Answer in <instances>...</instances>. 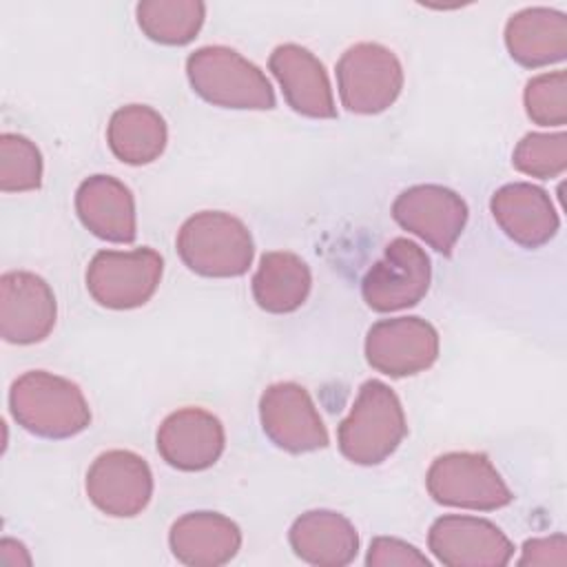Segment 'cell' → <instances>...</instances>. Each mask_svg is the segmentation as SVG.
I'll use <instances>...</instances> for the list:
<instances>
[{"label":"cell","mask_w":567,"mask_h":567,"mask_svg":"<svg viewBox=\"0 0 567 567\" xmlns=\"http://www.w3.org/2000/svg\"><path fill=\"white\" fill-rule=\"evenodd\" d=\"M9 410L18 425L42 439H69L91 423L80 385L47 370H29L11 383Z\"/></svg>","instance_id":"6da1fadb"},{"label":"cell","mask_w":567,"mask_h":567,"mask_svg":"<svg viewBox=\"0 0 567 567\" xmlns=\"http://www.w3.org/2000/svg\"><path fill=\"white\" fill-rule=\"evenodd\" d=\"M408 423L396 392L370 379L359 388V394L339 423L337 443L341 454L357 465L383 463L405 439Z\"/></svg>","instance_id":"7a4b0ae2"},{"label":"cell","mask_w":567,"mask_h":567,"mask_svg":"<svg viewBox=\"0 0 567 567\" xmlns=\"http://www.w3.org/2000/svg\"><path fill=\"white\" fill-rule=\"evenodd\" d=\"M186 75L193 91L215 106L275 109V91L266 73L230 47H199L186 60Z\"/></svg>","instance_id":"3957f363"},{"label":"cell","mask_w":567,"mask_h":567,"mask_svg":"<svg viewBox=\"0 0 567 567\" xmlns=\"http://www.w3.org/2000/svg\"><path fill=\"white\" fill-rule=\"evenodd\" d=\"M177 255L202 277H241L255 257L246 224L221 210L190 215L177 233Z\"/></svg>","instance_id":"277c9868"},{"label":"cell","mask_w":567,"mask_h":567,"mask_svg":"<svg viewBox=\"0 0 567 567\" xmlns=\"http://www.w3.org/2000/svg\"><path fill=\"white\" fill-rule=\"evenodd\" d=\"M337 89L350 113L374 115L390 109L403 89V66L379 42H359L337 62Z\"/></svg>","instance_id":"5b68a950"},{"label":"cell","mask_w":567,"mask_h":567,"mask_svg":"<svg viewBox=\"0 0 567 567\" xmlns=\"http://www.w3.org/2000/svg\"><path fill=\"white\" fill-rule=\"evenodd\" d=\"M425 485L430 496L450 507L492 512L514 501L492 461L481 452H447L432 461Z\"/></svg>","instance_id":"8992f818"},{"label":"cell","mask_w":567,"mask_h":567,"mask_svg":"<svg viewBox=\"0 0 567 567\" xmlns=\"http://www.w3.org/2000/svg\"><path fill=\"white\" fill-rule=\"evenodd\" d=\"M164 259L157 250H97L86 268V290L104 308L131 310L144 306L157 290Z\"/></svg>","instance_id":"52a82bcc"},{"label":"cell","mask_w":567,"mask_h":567,"mask_svg":"<svg viewBox=\"0 0 567 567\" xmlns=\"http://www.w3.org/2000/svg\"><path fill=\"white\" fill-rule=\"evenodd\" d=\"M432 264L425 250L408 239H392L361 279L363 301L377 312H394L416 306L430 288Z\"/></svg>","instance_id":"ba28073f"},{"label":"cell","mask_w":567,"mask_h":567,"mask_svg":"<svg viewBox=\"0 0 567 567\" xmlns=\"http://www.w3.org/2000/svg\"><path fill=\"white\" fill-rule=\"evenodd\" d=\"M259 421L264 434L277 447L292 454L315 452L330 443L312 396L295 381H279L264 390L259 399Z\"/></svg>","instance_id":"9c48e42d"},{"label":"cell","mask_w":567,"mask_h":567,"mask_svg":"<svg viewBox=\"0 0 567 567\" xmlns=\"http://www.w3.org/2000/svg\"><path fill=\"white\" fill-rule=\"evenodd\" d=\"M392 217L401 228L450 257L465 228L467 204L458 193L441 184H416L396 195Z\"/></svg>","instance_id":"30bf717a"},{"label":"cell","mask_w":567,"mask_h":567,"mask_svg":"<svg viewBox=\"0 0 567 567\" xmlns=\"http://www.w3.org/2000/svg\"><path fill=\"white\" fill-rule=\"evenodd\" d=\"M365 361L388 377H412L427 370L439 357V332L421 317L377 321L365 334Z\"/></svg>","instance_id":"8fae6325"},{"label":"cell","mask_w":567,"mask_h":567,"mask_svg":"<svg viewBox=\"0 0 567 567\" xmlns=\"http://www.w3.org/2000/svg\"><path fill=\"white\" fill-rule=\"evenodd\" d=\"M89 501L113 518L137 516L153 496L148 463L131 450L102 452L86 472Z\"/></svg>","instance_id":"7c38bea8"},{"label":"cell","mask_w":567,"mask_h":567,"mask_svg":"<svg viewBox=\"0 0 567 567\" xmlns=\"http://www.w3.org/2000/svg\"><path fill=\"white\" fill-rule=\"evenodd\" d=\"M427 547L447 567H503L514 556L512 540L487 518L445 514L427 534Z\"/></svg>","instance_id":"4fadbf2b"},{"label":"cell","mask_w":567,"mask_h":567,"mask_svg":"<svg viewBox=\"0 0 567 567\" xmlns=\"http://www.w3.org/2000/svg\"><path fill=\"white\" fill-rule=\"evenodd\" d=\"M55 295L40 275L9 270L0 277V334L7 343L44 341L55 326Z\"/></svg>","instance_id":"5bb4252c"},{"label":"cell","mask_w":567,"mask_h":567,"mask_svg":"<svg viewBox=\"0 0 567 567\" xmlns=\"http://www.w3.org/2000/svg\"><path fill=\"white\" fill-rule=\"evenodd\" d=\"M157 452L175 470L202 472L213 467L226 445L221 421L202 408L171 412L157 430Z\"/></svg>","instance_id":"9a60e30c"},{"label":"cell","mask_w":567,"mask_h":567,"mask_svg":"<svg viewBox=\"0 0 567 567\" xmlns=\"http://www.w3.org/2000/svg\"><path fill=\"white\" fill-rule=\"evenodd\" d=\"M268 69L277 78L292 111L315 120L337 117L326 66L312 51L295 42L279 44L268 58Z\"/></svg>","instance_id":"2e32d148"},{"label":"cell","mask_w":567,"mask_h":567,"mask_svg":"<svg viewBox=\"0 0 567 567\" xmlns=\"http://www.w3.org/2000/svg\"><path fill=\"white\" fill-rule=\"evenodd\" d=\"M489 208L501 230L523 248L547 244L560 224L547 190L527 182L501 186L492 195Z\"/></svg>","instance_id":"e0dca14e"},{"label":"cell","mask_w":567,"mask_h":567,"mask_svg":"<svg viewBox=\"0 0 567 567\" xmlns=\"http://www.w3.org/2000/svg\"><path fill=\"white\" fill-rule=\"evenodd\" d=\"M75 210L86 230L113 244H131L137 235L131 188L111 175H91L75 190Z\"/></svg>","instance_id":"ac0fdd59"},{"label":"cell","mask_w":567,"mask_h":567,"mask_svg":"<svg viewBox=\"0 0 567 567\" xmlns=\"http://www.w3.org/2000/svg\"><path fill=\"white\" fill-rule=\"evenodd\" d=\"M173 556L190 567H219L230 563L241 547L235 520L217 512H188L168 532Z\"/></svg>","instance_id":"d6986e66"},{"label":"cell","mask_w":567,"mask_h":567,"mask_svg":"<svg viewBox=\"0 0 567 567\" xmlns=\"http://www.w3.org/2000/svg\"><path fill=\"white\" fill-rule=\"evenodd\" d=\"M505 47L527 69L563 62L567 55V16L549 7L516 11L505 24Z\"/></svg>","instance_id":"ffe728a7"},{"label":"cell","mask_w":567,"mask_h":567,"mask_svg":"<svg viewBox=\"0 0 567 567\" xmlns=\"http://www.w3.org/2000/svg\"><path fill=\"white\" fill-rule=\"evenodd\" d=\"M288 540L301 560L317 567L350 565L359 551L354 525L332 509H310L301 514L292 523Z\"/></svg>","instance_id":"44dd1931"},{"label":"cell","mask_w":567,"mask_h":567,"mask_svg":"<svg viewBox=\"0 0 567 567\" xmlns=\"http://www.w3.org/2000/svg\"><path fill=\"white\" fill-rule=\"evenodd\" d=\"M312 275L308 264L290 250L264 252L252 275L257 306L272 315L295 312L310 295Z\"/></svg>","instance_id":"7402d4cb"},{"label":"cell","mask_w":567,"mask_h":567,"mask_svg":"<svg viewBox=\"0 0 567 567\" xmlns=\"http://www.w3.org/2000/svg\"><path fill=\"white\" fill-rule=\"evenodd\" d=\"M166 140L164 117L146 104H126L109 120V148L124 164L144 166L155 162L164 153Z\"/></svg>","instance_id":"603a6c76"},{"label":"cell","mask_w":567,"mask_h":567,"mask_svg":"<svg viewBox=\"0 0 567 567\" xmlns=\"http://www.w3.org/2000/svg\"><path fill=\"white\" fill-rule=\"evenodd\" d=\"M142 33L159 44L182 47L199 33L206 4L199 0H144L135 7Z\"/></svg>","instance_id":"cb8c5ba5"},{"label":"cell","mask_w":567,"mask_h":567,"mask_svg":"<svg viewBox=\"0 0 567 567\" xmlns=\"http://www.w3.org/2000/svg\"><path fill=\"white\" fill-rule=\"evenodd\" d=\"M42 184L40 148L20 133L0 135V190L27 193Z\"/></svg>","instance_id":"d4e9b609"},{"label":"cell","mask_w":567,"mask_h":567,"mask_svg":"<svg viewBox=\"0 0 567 567\" xmlns=\"http://www.w3.org/2000/svg\"><path fill=\"white\" fill-rule=\"evenodd\" d=\"M516 171L551 179L567 168V135L560 133H527L512 153Z\"/></svg>","instance_id":"484cf974"},{"label":"cell","mask_w":567,"mask_h":567,"mask_svg":"<svg viewBox=\"0 0 567 567\" xmlns=\"http://www.w3.org/2000/svg\"><path fill=\"white\" fill-rule=\"evenodd\" d=\"M525 113L534 124L563 126L567 122V73L534 75L523 91Z\"/></svg>","instance_id":"4316f807"},{"label":"cell","mask_w":567,"mask_h":567,"mask_svg":"<svg viewBox=\"0 0 567 567\" xmlns=\"http://www.w3.org/2000/svg\"><path fill=\"white\" fill-rule=\"evenodd\" d=\"M368 567H430V558L421 554L414 545L401 540V538H390V536H377L370 543L368 556H365Z\"/></svg>","instance_id":"83f0119b"},{"label":"cell","mask_w":567,"mask_h":567,"mask_svg":"<svg viewBox=\"0 0 567 567\" xmlns=\"http://www.w3.org/2000/svg\"><path fill=\"white\" fill-rule=\"evenodd\" d=\"M567 563V540L563 534L529 538L523 545L518 565H565Z\"/></svg>","instance_id":"f1b7e54d"}]
</instances>
